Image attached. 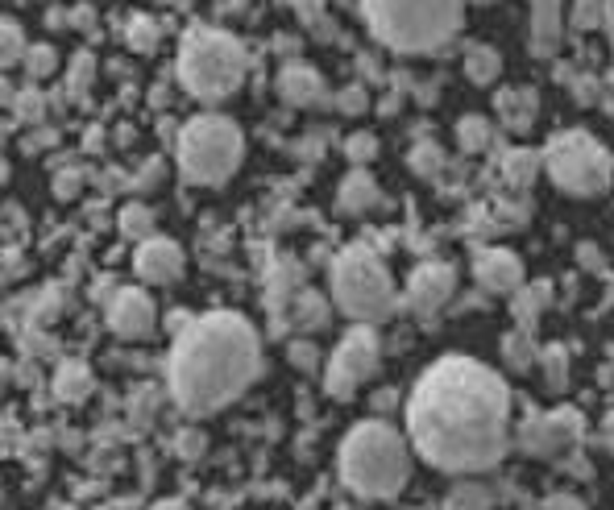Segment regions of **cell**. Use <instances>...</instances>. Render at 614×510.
I'll return each instance as SVG.
<instances>
[{
	"label": "cell",
	"instance_id": "26",
	"mask_svg": "<svg viewBox=\"0 0 614 510\" xmlns=\"http://www.w3.org/2000/svg\"><path fill=\"white\" fill-rule=\"evenodd\" d=\"M540 365H544V382L552 390H565V382H569V353L561 345H548L544 357H540Z\"/></svg>",
	"mask_w": 614,
	"mask_h": 510
},
{
	"label": "cell",
	"instance_id": "4",
	"mask_svg": "<svg viewBox=\"0 0 614 510\" xmlns=\"http://www.w3.org/2000/svg\"><path fill=\"white\" fill-rule=\"evenodd\" d=\"M370 34L399 54L440 50L457 30L465 0H361Z\"/></svg>",
	"mask_w": 614,
	"mask_h": 510
},
{
	"label": "cell",
	"instance_id": "18",
	"mask_svg": "<svg viewBox=\"0 0 614 510\" xmlns=\"http://www.w3.org/2000/svg\"><path fill=\"white\" fill-rule=\"evenodd\" d=\"M92 390H96V378L83 361H63L54 370V399L59 403H83Z\"/></svg>",
	"mask_w": 614,
	"mask_h": 510
},
{
	"label": "cell",
	"instance_id": "38",
	"mask_svg": "<svg viewBox=\"0 0 614 510\" xmlns=\"http://www.w3.org/2000/svg\"><path fill=\"white\" fill-rule=\"evenodd\" d=\"M337 104H341V112H349V117H353V112L366 108V92H361V88H345Z\"/></svg>",
	"mask_w": 614,
	"mask_h": 510
},
{
	"label": "cell",
	"instance_id": "5",
	"mask_svg": "<svg viewBox=\"0 0 614 510\" xmlns=\"http://www.w3.org/2000/svg\"><path fill=\"white\" fill-rule=\"evenodd\" d=\"M245 46L225 34V30H208V25H195V30L183 34V46H179V79L183 88L195 96V100H225L241 88L245 79Z\"/></svg>",
	"mask_w": 614,
	"mask_h": 510
},
{
	"label": "cell",
	"instance_id": "45",
	"mask_svg": "<svg viewBox=\"0 0 614 510\" xmlns=\"http://www.w3.org/2000/svg\"><path fill=\"white\" fill-rule=\"evenodd\" d=\"M606 444L614 448V415H610V423H606Z\"/></svg>",
	"mask_w": 614,
	"mask_h": 510
},
{
	"label": "cell",
	"instance_id": "33",
	"mask_svg": "<svg viewBox=\"0 0 614 510\" xmlns=\"http://www.w3.org/2000/svg\"><path fill=\"white\" fill-rule=\"evenodd\" d=\"M92 79H96V59H92V54H79V59L71 63V92L83 96L92 88Z\"/></svg>",
	"mask_w": 614,
	"mask_h": 510
},
{
	"label": "cell",
	"instance_id": "6",
	"mask_svg": "<svg viewBox=\"0 0 614 510\" xmlns=\"http://www.w3.org/2000/svg\"><path fill=\"white\" fill-rule=\"evenodd\" d=\"M332 303L353 324H378L395 311V282L382 258L366 245H349L332 262Z\"/></svg>",
	"mask_w": 614,
	"mask_h": 510
},
{
	"label": "cell",
	"instance_id": "11",
	"mask_svg": "<svg viewBox=\"0 0 614 510\" xmlns=\"http://www.w3.org/2000/svg\"><path fill=\"white\" fill-rule=\"evenodd\" d=\"M581 432V423L573 411H552V415H532L519 428V448L532 452V457H552L561 452L573 436Z\"/></svg>",
	"mask_w": 614,
	"mask_h": 510
},
{
	"label": "cell",
	"instance_id": "8",
	"mask_svg": "<svg viewBox=\"0 0 614 510\" xmlns=\"http://www.w3.org/2000/svg\"><path fill=\"white\" fill-rule=\"evenodd\" d=\"M544 166H548V179L565 195H577V200H585V195H602L610 187V179H614V162L602 150V141H594L590 133H581V129L556 133L548 141Z\"/></svg>",
	"mask_w": 614,
	"mask_h": 510
},
{
	"label": "cell",
	"instance_id": "34",
	"mask_svg": "<svg viewBox=\"0 0 614 510\" xmlns=\"http://www.w3.org/2000/svg\"><path fill=\"white\" fill-rule=\"evenodd\" d=\"M411 166H415V170H420V175H428V179H432V175H436V170L444 166V154H440V150L432 146V141H424V146H420V150H415V154H411Z\"/></svg>",
	"mask_w": 614,
	"mask_h": 510
},
{
	"label": "cell",
	"instance_id": "23",
	"mask_svg": "<svg viewBox=\"0 0 614 510\" xmlns=\"http://www.w3.org/2000/svg\"><path fill=\"white\" fill-rule=\"evenodd\" d=\"M536 170H540V158L532 150H511L507 158H502V175H507V183H515V187L532 183Z\"/></svg>",
	"mask_w": 614,
	"mask_h": 510
},
{
	"label": "cell",
	"instance_id": "42",
	"mask_svg": "<svg viewBox=\"0 0 614 510\" xmlns=\"http://www.w3.org/2000/svg\"><path fill=\"white\" fill-rule=\"evenodd\" d=\"M200 448H204V436H183V457H200Z\"/></svg>",
	"mask_w": 614,
	"mask_h": 510
},
{
	"label": "cell",
	"instance_id": "29",
	"mask_svg": "<svg viewBox=\"0 0 614 510\" xmlns=\"http://www.w3.org/2000/svg\"><path fill=\"white\" fill-rule=\"evenodd\" d=\"M25 54H30V42H25L21 25L9 17L5 21V50H0V59H5V67H17V63H25Z\"/></svg>",
	"mask_w": 614,
	"mask_h": 510
},
{
	"label": "cell",
	"instance_id": "35",
	"mask_svg": "<svg viewBox=\"0 0 614 510\" xmlns=\"http://www.w3.org/2000/svg\"><path fill=\"white\" fill-rule=\"evenodd\" d=\"M345 154H349L353 162H370V158L378 154V141H374L370 133H357V137H349V146H345Z\"/></svg>",
	"mask_w": 614,
	"mask_h": 510
},
{
	"label": "cell",
	"instance_id": "9",
	"mask_svg": "<svg viewBox=\"0 0 614 510\" xmlns=\"http://www.w3.org/2000/svg\"><path fill=\"white\" fill-rule=\"evenodd\" d=\"M378 361H382V340L374 324H353L324 365V394L328 399H353L378 374Z\"/></svg>",
	"mask_w": 614,
	"mask_h": 510
},
{
	"label": "cell",
	"instance_id": "1",
	"mask_svg": "<svg viewBox=\"0 0 614 510\" xmlns=\"http://www.w3.org/2000/svg\"><path fill=\"white\" fill-rule=\"evenodd\" d=\"M415 452L444 473H482L511 440V390L473 357H440L420 374L407 403Z\"/></svg>",
	"mask_w": 614,
	"mask_h": 510
},
{
	"label": "cell",
	"instance_id": "43",
	"mask_svg": "<svg viewBox=\"0 0 614 510\" xmlns=\"http://www.w3.org/2000/svg\"><path fill=\"white\" fill-rule=\"evenodd\" d=\"M602 30L610 34V42H614V0H606V13H602Z\"/></svg>",
	"mask_w": 614,
	"mask_h": 510
},
{
	"label": "cell",
	"instance_id": "32",
	"mask_svg": "<svg viewBox=\"0 0 614 510\" xmlns=\"http://www.w3.org/2000/svg\"><path fill=\"white\" fill-rule=\"evenodd\" d=\"M548 299V287H532V291H519V299H515V316H519V324H532L536 316H540V303Z\"/></svg>",
	"mask_w": 614,
	"mask_h": 510
},
{
	"label": "cell",
	"instance_id": "20",
	"mask_svg": "<svg viewBox=\"0 0 614 510\" xmlns=\"http://www.w3.org/2000/svg\"><path fill=\"white\" fill-rule=\"evenodd\" d=\"M465 75H469V83H478V88H490L502 75V54L486 42H473L465 50Z\"/></svg>",
	"mask_w": 614,
	"mask_h": 510
},
{
	"label": "cell",
	"instance_id": "13",
	"mask_svg": "<svg viewBox=\"0 0 614 510\" xmlns=\"http://www.w3.org/2000/svg\"><path fill=\"white\" fill-rule=\"evenodd\" d=\"M154 299L142 287H121L113 299H108V328H113L121 340H142L154 332Z\"/></svg>",
	"mask_w": 614,
	"mask_h": 510
},
{
	"label": "cell",
	"instance_id": "19",
	"mask_svg": "<svg viewBox=\"0 0 614 510\" xmlns=\"http://www.w3.org/2000/svg\"><path fill=\"white\" fill-rule=\"evenodd\" d=\"M378 204V183L370 170H353V175L341 183V195H337V208L345 216H361V212H370Z\"/></svg>",
	"mask_w": 614,
	"mask_h": 510
},
{
	"label": "cell",
	"instance_id": "22",
	"mask_svg": "<svg viewBox=\"0 0 614 510\" xmlns=\"http://www.w3.org/2000/svg\"><path fill=\"white\" fill-rule=\"evenodd\" d=\"M291 316H295V324L299 328H307V332H316V328H324L328 324V299L324 295H316V291H303L295 303H291Z\"/></svg>",
	"mask_w": 614,
	"mask_h": 510
},
{
	"label": "cell",
	"instance_id": "3",
	"mask_svg": "<svg viewBox=\"0 0 614 510\" xmlns=\"http://www.w3.org/2000/svg\"><path fill=\"white\" fill-rule=\"evenodd\" d=\"M411 477L407 440L382 419L357 423L341 444V481L361 498H395Z\"/></svg>",
	"mask_w": 614,
	"mask_h": 510
},
{
	"label": "cell",
	"instance_id": "10",
	"mask_svg": "<svg viewBox=\"0 0 614 510\" xmlns=\"http://www.w3.org/2000/svg\"><path fill=\"white\" fill-rule=\"evenodd\" d=\"M183 266H187V258H183L179 241H171V237H150L133 253V270L142 282H150V287H171V282H179Z\"/></svg>",
	"mask_w": 614,
	"mask_h": 510
},
{
	"label": "cell",
	"instance_id": "2",
	"mask_svg": "<svg viewBox=\"0 0 614 510\" xmlns=\"http://www.w3.org/2000/svg\"><path fill=\"white\" fill-rule=\"evenodd\" d=\"M262 374V340L245 316L237 311H208V316L191 320L175 349L166 378L171 394L187 415H212L229 407L233 399L254 386Z\"/></svg>",
	"mask_w": 614,
	"mask_h": 510
},
{
	"label": "cell",
	"instance_id": "27",
	"mask_svg": "<svg viewBox=\"0 0 614 510\" xmlns=\"http://www.w3.org/2000/svg\"><path fill=\"white\" fill-rule=\"evenodd\" d=\"M158 38H162V30L150 21V17H133L129 21V30H125V42H129V50H137V54H150L154 46H158Z\"/></svg>",
	"mask_w": 614,
	"mask_h": 510
},
{
	"label": "cell",
	"instance_id": "37",
	"mask_svg": "<svg viewBox=\"0 0 614 510\" xmlns=\"http://www.w3.org/2000/svg\"><path fill=\"white\" fill-rule=\"evenodd\" d=\"M287 357L295 361V365H303V370H312V365H316V345H312V340H295V345L287 349Z\"/></svg>",
	"mask_w": 614,
	"mask_h": 510
},
{
	"label": "cell",
	"instance_id": "30",
	"mask_svg": "<svg viewBox=\"0 0 614 510\" xmlns=\"http://www.w3.org/2000/svg\"><path fill=\"white\" fill-rule=\"evenodd\" d=\"M502 357H507V365L511 370H527V365H532V340H527L523 332H511L507 340H502Z\"/></svg>",
	"mask_w": 614,
	"mask_h": 510
},
{
	"label": "cell",
	"instance_id": "36",
	"mask_svg": "<svg viewBox=\"0 0 614 510\" xmlns=\"http://www.w3.org/2000/svg\"><path fill=\"white\" fill-rule=\"evenodd\" d=\"M79 187H83L79 170H59V175H54V195H59V200H75Z\"/></svg>",
	"mask_w": 614,
	"mask_h": 510
},
{
	"label": "cell",
	"instance_id": "25",
	"mask_svg": "<svg viewBox=\"0 0 614 510\" xmlns=\"http://www.w3.org/2000/svg\"><path fill=\"white\" fill-rule=\"evenodd\" d=\"M54 67H59V50H54L50 42H34L30 54H25V75L46 79V75H54Z\"/></svg>",
	"mask_w": 614,
	"mask_h": 510
},
{
	"label": "cell",
	"instance_id": "12",
	"mask_svg": "<svg viewBox=\"0 0 614 510\" xmlns=\"http://www.w3.org/2000/svg\"><path fill=\"white\" fill-rule=\"evenodd\" d=\"M453 291H457V270L449 262H424V266H415L411 278H407V303L415 311H424V316L440 311L444 303L453 299Z\"/></svg>",
	"mask_w": 614,
	"mask_h": 510
},
{
	"label": "cell",
	"instance_id": "24",
	"mask_svg": "<svg viewBox=\"0 0 614 510\" xmlns=\"http://www.w3.org/2000/svg\"><path fill=\"white\" fill-rule=\"evenodd\" d=\"M121 233L137 237V241H150L154 237V212L146 204H129L121 208Z\"/></svg>",
	"mask_w": 614,
	"mask_h": 510
},
{
	"label": "cell",
	"instance_id": "40",
	"mask_svg": "<svg viewBox=\"0 0 614 510\" xmlns=\"http://www.w3.org/2000/svg\"><path fill=\"white\" fill-rule=\"evenodd\" d=\"M548 510H585V506H581L573 494H552V498H548Z\"/></svg>",
	"mask_w": 614,
	"mask_h": 510
},
{
	"label": "cell",
	"instance_id": "7",
	"mask_svg": "<svg viewBox=\"0 0 614 510\" xmlns=\"http://www.w3.org/2000/svg\"><path fill=\"white\" fill-rule=\"evenodd\" d=\"M245 158V137L237 121L204 112L179 129V166L191 183L200 187H220Z\"/></svg>",
	"mask_w": 614,
	"mask_h": 510
},
{
	"label": "cell",
	"instance_id": "15",
	"mask_svg": "<svg viewBox=\"0 0 614 510\" xmlns=\"http://www.w3.org/2000/svg\"><path fill=\"white\" fill-rule=\"evenodd\" d=\"M278 96L295 108H316V104L328 100V88H324L320 71L303 67V63H287L283 71H278Z\"/></svg>",
	"mask_w": 614,
	"mask_h": 510
},
{
	"label": "cell",
	"instance_id": "44",
	"mask_svg": "<svg viewBox=\"0 0 614 510\" xmlns=\"http://www.w3.org/2000/svg\"><path fill=\"white\" fill-rule=\"evenodd\" d=\"M154 510H187V506H183V502H158Z\"/></svg>",
	"mask_w": 614,
	"mask_h": 510
},
{
	"label": "cell",
	"instance_id": "28",
	"mask_svg": "<svg viewBox=\"0 0 614 510\" xmlns=\"http://www.w3.org/2000/svg\"><path fill=\"white\" fill-rule=\"evenodd\" d=\"M444 510H490V494L478 486V481H465V486H457L449 494Z\"/></svg>",
	"mask_w": 614,
	"mask_h": 510
},
{
	"label": "cell",
	"instance_id": "14",
	"mask_svg": "<svg viewBox=\"0 0 614 510\" xmlns=\"http://www.w3.org/2000/svg\"><path fill=\"white\" fill-rule=\"evenodd\" d=\"M473 278H478V287L490 295H519L523 262L511 249H482L478 258H473Z\"/></svg>",
	"mask_w": 614,
	"mask_h": 510
},
{
	"label": "cell",
	"instance_id": "31",
	"mask_svg": "<svg viewBox=\"0 0 614 510\" xmlns=\"http://www.w3.org/2000/svg\"><path fill=\"white\" fill-rule=\"evenodd\" d=\"M602 13H606V0H577L569 13V25L585 34V30H594V25H602Z\"/></svg>",
	"mask_w": 614,
	"mask_h": 510
},
{
	"label": "cell",
	"instance_id": "39",
	"mask_svg": "<svg viewBox=\"0 0 614 510\" xmlns=\"http://www.w3.org/2000/svg\"><path fill=\"white\" fill-rule=\"evenodd\" d=\"M21 117H25V121H38V117H42V100L25 92V100H21Z\"/></svg>",
	"mask_w": 614,
	"mask_h": 510
},
{
	"label": "cell",
	"instance_id": "16",
	"mask_svg": "<svg viewBox=\"0 0 614 510\" xmlns=\"http://www.w3.org/2000/svg\"><path fill=\"white\" fill-rule=\"evenodd\" d=\"M494 108H498L502 125H507L511 133H527V129L536 125L540 96H536L532 88H502V92H498V100H494Z\"/></svg>",
	"mask_w": 614,
	"mask_h": 510
},
{
	"label": "cell",
	"instance_id": "41",
	"mask_svg": "<svg viewBox=\"0 0 614 510\" xmlns=\"http://www.w3.org/2000/svg\"><path fill=\"white\" fill-rule=\"evenodd\" d=\"M158 175H162V162H150V166L142 170V179H137V187H154V183H158Z\"/></svg>",
	"mask_w": 614,
	"mask_h": 510
},
{
	"label": "cell",
	"instance_id": "21",
	"mask_svg": "<svg viewBox=\"0 0 614 510\" xmlns=\"http://www.w3.org/2000/svg\"><path fill=\"white\" fill-rule=\"evenodd\" d=\"M457 146L465 154H486L494 146V125L482 117V112H469V117L457 121Z\"/></svg>",
	"mask_w": 614,
	"mask_h": 510
},
{
	"label": "cell",
	"instance_id": "17",
	"mask_svg": "<svg viewBox=\"0 0 614 510\" xmlns=\"http://www.w3.org/2000/svg\"><path fill=\"white\" fill-rule=\"evenodd\" d=\"M561 5L565 0H532V50L540 54V59H548V54H556V46H561Z\"/></svg>",
	"mask_w": 614,
	"mask_h": 510
}]
</instances>
